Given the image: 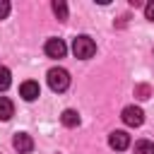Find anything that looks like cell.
Wrapping results in <instances>:
<instances>
[{
    "instance_id": "obj_1",
    "label": "cell",
    "mask_w": 154,
    "mask_h": 154,
    "mask_svg": "<svg viewBox=\"0 0 154 154\" xmlns=\"http://www.w3.org/2000/svg\"><path fill=\"white\" fill-rule=\"evenodd\" d=\"M72 53H75V58L87 60V58H91V55L96 53V43H94L87 34H82V36H77V38L72 41Z\"/></svg>"
},
{
    "instance_id": "obj_2",
    "label": "cell",
    "mask_w": 154,
    "mask_h": 154,
    "mask_svg": "<svg viewBox=\"0 0 154 154\" xmlns=\"http://www.w3.org/2000/svg\"><path fill=\"white\" fill-rule=\"evenodd\" d=\"M48 87L53 91H65L70 87V72L65 67H51L48 70Z\"/></svg>"
},
{
    "instance_id": "obj_3",
    "label": "cell",
    "mask_w": 154,
    "mask_h": 154,
    "mask_svg": "<svg viewBox=\"0 0 154 154\" xmlns=\"http://www.w3.org/2000/svg\"><path fill=\"white\" fill-rule=\"evenodd\" d=\"M120 118H123V123H125V125H130V128H137V125H142V123H144V113H142V108H140V106H125Z\"/></svg>"
},
{
    "instance_id": "obj_4",
    "label": "cell",
    "mask_w": 154,
    "mask_h": 154,
    "mask_svg": "<svg viewBox=\"0 0 154 154\" xmlns=\"http://www.w3.org/2000/svg\"><path fill=\"white\" fill-rule=\"evenodd\" d=\"M43 51H46V55H48V58H65L67 46H65V41H63V38H48V41H46V46H43Z\"/></svg>"
},
{
    "instance_id": "obj_5",
    "label": "cell",
    "mask_w": 154,
    "mask_h": 154,
    "mask_svg": "<svg viewBox=\"0 0 154 154\" xmlns=\"http://www.w3.org/2000/svg\"><path fill=\"white\" fill-rule=\"evenodd\" d=\"M108 144H111V149L123 152V149L130 147V135H128L125 130H113V132L108 135Z\"/></svg>"
},
{
    "instance_id": "obj_6",
    "label": "cell",
    "mask_w": 154,
    "mask_h": 154,
    "mask_svg": "<svg viewBox=\"0 0 154 154\" xmlns=\"http://www.w3.org/2000/svg\"><path fill=\"white\" fill-rule=\"evenodd\" d=\"M12 144H14V149H17L19 154H29V152L34 149V140H31V135H26V132H17L14 140H12Z\"/></svg>"
},
{
    "instance_id": "obj_7",
    "label": "cell",
    "mask_w": 154,
    "mask_h": 154,
    "mask_svg": "<svg viewBox=\"0 0 154 154\" xmlns=\"http://www.w3.org/2000/svg\"><path fill=\"white\" fill-rule=\"evenodd\" d=\"M38 94H41V89H38V84L36 82H22V87H19V96L24 99V101H34V99H38Z\"/></svg>"
},
{
    "instance_id": "obj_8",
    "label": "cell",
    "mask_w": 154,
    "mask_h": 154,
    "mask_svg": "<svg viewBox=\"0 0 154 154\" xmlns=\"http://www.w3.org/2000/svg\"><path fill=\"white\" fill-rule=\"evenodd\" d=\"M60 120H63V125H65V128H77V125H79V116H77V111H72V108L63 111Z\"/></svg>"
},
{
    "instance_id": "obj_9",
    "label": "cell",
    "mask_w": 154,
    "mask_h": 154,
    "mask_svg": "<svg viewBox=\"0 0 154 154\" xmlns=\"http://www.w3.org/2000/svg\"><path fill=\"white\" fill-rule=\"evenodd\" d=\"M12 113H14L12 101H10L7 96H0V120H10V118H12Z\"/></svg>"
},
{
    "instance_id": "obj_10",
    "label": "cell",
    "mask_w": 154,
    "mask_h": 154,
    "mask_svg": "<svg viewBox=\"0 0 154 154\" xmlns=\"http://www.w3.org/2000/svg\"><path fill=\"white\" fill-rule=\"evenodd\" d=\"M135 154H154V142H149V140L135 142Z\"/></svg>"
},
{
    "instance_id": "obj_11",
    "label": "cell",
    "mask_w": 154,
    "mask_h": 154,
    "mask_svg": "<svg viewBox=\"0 0 154 154\" xmlns=\"http://www.w3.org/2000/svg\"><path fill=\"white\" fill-rule=\"evenodd\" d=\"M53 12L58 19H67V5L65 0H53Z\"/></svg>"
},
{
    "instance_id": "obj_12",
    "label": "cell",
    "mask_w": 154,
    "mask_h": 154,
    "mask_svg": "<svg viewBox=\"0 0 154 154\" xmlns=\"http://www.w3.org/2000/svg\"><path fill=\"white\" fill-rule=\"evenodd\" d=\"M10 82H12V75H10V70L0 65V91H5V89L10 87Z\"/></svg>"
},
{
    "instance_id": "obj_13",
    "label": "cell",
    "mask_w": 154,
    "mask_h": 154,
    "mask_svg": "<svg viewBox=\"0 0 154 154\" xmlns=\"http://www.w3.org/2000/svg\"><path fill=\"white\" fill-rule=\"evenodd\" d=\"M135 94H137V99H149V87L147 84H140L135 89Z\"/></svg>"
},
{
    "instance_id": "obj_14",
    "label": "cell",
    "mask_w": 154,
    "mask_h": 154,
    "mask_svg": "<svg viewBox=\"0 0 154 154\" xmlns=\"http://www.w3.org/2000/svg\"><path fill=\"white\" fill-rule=\"evenodd\" d=\"M10 14V2L7 0H0V19H5Z\"/></svg>"
},
{
    "instance_id": "obj_15",
    "label": "cell",
    "mask_w": 154,
    "mask_h": 154,
    "mask_svg": "<svg viewBox=\"0 0 154 154\" xmlns=\"http://www.w3.org/2000/svg\"><path fill=\"white\" fill-rule=\"evenodd\" d=\"M144 17H147V19H152V22H154V0H152V2H147V5H144Z\"/></svg>"
}]
</instances>
